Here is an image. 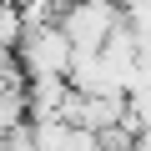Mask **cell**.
Listing matches in <instances>:
<instances>
[{
	"instance_id": "7",
	"label": "cell",
	"mask_w": 151,
	"mask_h": 151,
	"mask_svg": "<svg viewBox=\"0 0 151 151\" xmlns=\"http://www.w3.org/2000/svg\"><path fill=\"white\" fill-rule=\"evenodd\" d=\"M70 151H106V141H101L96 131H81V126H76V131H70Z\"/></svg>"
},
{
	"instance_id": "5",
	"label": "cell",
	"mask_w": 151,
	"mask_h": 151,
	"mask_svg": "<svg viewBox=\"0 0 151 151\" xmlns=\"http://www.w3.org/2000/svg\"><path fill=\"white\" fill-rule=\"evenodd\" d=\"M70 131L76 126H65V121H30L35 151H70Z\"/></svg>"
},
{
	"instance_id": "9",
	"label": "cell",
	"mask_w": 151,
	"mask_h": 151,
	"mask_svg": "<svg viewBox=\"0 0 151 151\" xmlns=\"http://www.w3.org/2000/svg\"><path fill=\"white\" fill-rule=\"evenodd\" d=\"M136 151H141V146H136Z\"/></svg>"
},
{
	"instance_id": "4",
	"label": "cell",
	"mask_w": 151,
	"mask_h": 151,
	"mask_svg": "<svg viewBox=\"0 0 151 151\" xmlns=\"http://www.w3.org/2000/svg\"><path fill=\"white\" fill-rule=\"evenodd\" d=\"M25 101H30V121H65L70 81H30L25 86Z\"/></svg>"
},
{
	"instance_id": "2",
	"label": "cell",
	"mask_w": 151,
	"mask_h": 151,
	"mask_svg": "<svg viewBox=\"0 0 151 151\" xmlns=\"http://www.w3.org/2000/svg\"><path fill=\"white\" fill-rule=\"evenodd\" d=\"M15 55H20L25 81H70V65H76V45H70V35L60 25L30 30Z\"/></svg>"
},
{
	"instance_id": "8",
	"label": "cell",
	"mask_w": 151,
	"mask_h": 151,
	"mask_svg": "<svg viewBox=\"0 0 151 151\" xmlns=\"http://www.w3.org/2000/svg\"><path fill=\"white\" fill-rule=\"evenodd\" d=\"M0 151H35V141H30V126H20L15 136H5V141H0Z\"/></svg>"
},
{
	"instance_id": "1",
	"label": "cell",
	"mask_w": 151,
	"mask_h": 151,
	"mask_svg": "<svg viewBox=\"0 0 151 151\" xmlns=\"http://www.w3.org/2000/svg\"><path fill=\"white\" fill-rule=\"evenodd\" d=\"M126 25V10L111 0H86V5H65L60 10V30L70 35L76 55H101L106 40Z\"/></svg>"
},
{
	"instance_id": "6",
	"label": "cell",
	"mask_w": 151,
	"mask_h": 151,
	"mask_svg": "<svg viewBox=\"0 0 151 151\" xmlns=\"http://www.w3.org/2000/svg\"><path fill=\"white\" fill-rule=\"evenodd\" d=\"M20 40H25V20H20V10H15V5H0V50L15 55Z\"/></svg>"
},
{
	"instance_id": "3",
	"label": "cell",
	"mask_w": 151,
	"mask_h": 151,
	"mask_svg": "<svg viewBox=\"0 0 151 151\" xmlns=\"http://www.w3.org/2000/svg\"><path fill=\"white\" fill-rule=\"evenodd\" d=\"M70 91H81V96H126L121 81L106 70L101 55H76V65H70Z\"/></svg>"
}]
</instances>
